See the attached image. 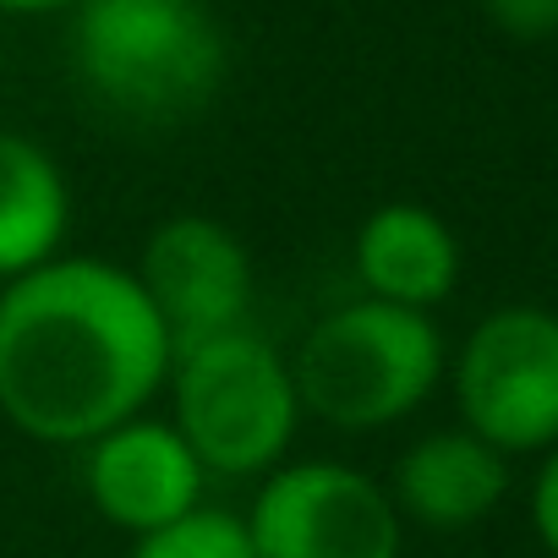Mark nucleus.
<instances>
[{"label":"nucleus","mask_w":558,"mask_h":558,"mask_svg":"<svg viewBox=\"0 0 558 558\" xmlns=\"http://www.w3.org/2000/svg\"><path fill=\"white\" fill-rule=\"evenodd\" d=\"M454 400L465 433L498 454H531L558 444V313L498 307L487 313L454 362Z\"/></svg>","instance_id":"39448f33"},{"label":"nucleus","mask_w":558,"mask_h":558,"mask_svg":"<svg viewBox=\"0 0 558 558\" xmlns=\"http://www.w3.org/2000/svg\"><path fill=\"white\" fill-rule=\"evenodd\" d=\"M444 373V335L427 313L389 302H345L324 313L291 356L296 400L307 416L373 433L411 416Z\"/></svg>","instance_id":"7ed1b4c3"},{"label":"nucleus","mask_w":558,"mask_h":558,"mask_svg":"<svg viewBox=\"0 0 558 558\" xmlns=\"http://www.w3.org/2000/svg\"><path fill=\"white\" fill-rule=\"evenodd\" d=\"M72 186L61 165L23 132H0V279H23L61 257Z\"/></svg>","instance_id":"9b49d317"},{"label":"nucleus","mask_w":558,"mask_h":558,"mask_svg":"<svg viewBox=\"0 0 558 558\" xmlns=\"http://www.w3.org/2000/svg\"><path fill=\"white\" fill-rule=\"evenodd\" d=\"M170 378V340L110 257H50L0 291V416L34 444L88 449L143 416Z\"/></svg>","instance_id":"f257e3e1"},{"label":"nucleus","mask_w":558,"mask_h":558,"mask_svg":"<svg viewBox=\"0 0 558 558\" xmlns=\"http://www.w3.org/2000/svg\"><path fill=\"white\" fill-rule=\"evenodd\" d=\"M509 493V454L482 444L465 427H438L416 438L389 476V504L400 520H416L427 531H465L498 509Z\"/></svg>","instance_id":"1a4fd4ad"},{"label":"nucleus","mask_w":558,"mask_h":558,"mask_svg":"<svg viewBox=\"0 0 558 558\" xmlns=\"http://www.w3.org/2000/svg\"><path fill=\"white\" fill-rule=\"evenodd\" d=\"M203 465L170 422L132 416L83 449V487L99 520L137 542L203 509Z\"/></svg>","instance_id":"6e6552de"},{"label":"nucleus","mask_w":558,"mask_h":558,"mask_svg":"<svg viewBox=\"0 0 558 558\" xmlns=\"http://www.w3.org/2000/svg\"><path fill=\"white\" fill-rule=\"evenodd\" d=\"M132 558H257L252 553V536L235 514L225 509H192L186 520L143 536L132 547Z\"/></svg>","instance_id":"f8f14e48"},{"label":"nucleus","mask_w":558,"mask_h":558,"mask_svg":"<svg viewBox=\"0 0 558 558\" xmlns=\"http://www.w3.org/2000/svg\"><path fill=\"white\" fill-rule=\"evenodd\" d=\"M356 279L373 302L433 313L460 279L454 230L422 203H384L356 230Z\"/></svg>","instance_id":"9d476101"},{"label":"nucleus","mask_w":558,"mask_h":558,"mask_svg":"<svg viewBox=\"0 0 558 558\" xmlns=\"http://www.w3.org/2000/svg\"><path fill=\"white\" fill-rule=\"evenodd\" d=\"M493 28L509 39H553L558 34V0H482Z\"/></svg>","instance_id":"ddd939ff"},{"label":"nucleus","mask_w":558,"mask_h":558,"mask_svg":"<svg viewBox=\"0 0 558 558\" xmlns=\"http://www.w3.org/2000/svg\"><path fill=\"white\" fill-rule=\"evenodd\" d=\"M77 0H0V12H17V17H34V12H66Z\"/></svg>","instance_id":"2eb2a0df"},{"label":"nucleus","mask_w":558,"mask_h":558,"mask_svg":"<svg viewBox=\"0 0 558 558\" xmlns=\"http://www.w3.org/2000/svg\"><path fill=\"white\" fill-rule=\"evenodd\" d=\"M72 66L132 121H181L225 83V34L197 0H77Z\"/></svg>","instance_id":"f03ea898"},{"label":"nucleus","mask_w":558,"mask_h":558,"mask_svg":"<svg viewBox=\"0 0 558 558\" xmlns=\"http://www.w3.org/2000/svg\"><path fill=\"white\" fill-rule=\"evenodd\" d=\"M531 520H536V536L558 553V444H553V454L542 460V476H536V487H531Z\"/></svg>","instance_id":"4468645a"},{"label":"nucleus","mask_w":558,"mask_h":558,"mask_svg":"<svg viewBox=\"0 0 558 558\" xmlns=\"http://www.w3.org/2000/svg\"><path fill=\"white\" fill-rule=\"evenodd\" d=\"M132 279L170 340V356L252 329V257L241 235L208 214L159 219L143 241V263L132 268Z\"/></svg>","instance_id":"0eeeda50"},{"label":"nucleus","mask_w":558,"mask_h":558,"mask_svg":"<svg viewBox=\"0 0 558 558\" xmlns=\"http://www.w3.org/2000/svg\"><path fill=\"white\" fill-rule=\"evenodd\" d=\"M241 525L257 558H400L405 536L389 487L340 460L274 465Z\"/></svg>","instance_id":"423d86ee"},{"label":"nucleus","mask_w":558,"mask_h":558,"mask_svg":"<svg viewBox=\"0 0 558 558\" xmlns=\"http://www.w3.org/2000/svg\"><path fill=\"white\" fill-rule=\"evenodd\" d=\"M170 427L186 438L214 476H268L286 460L302 400L291 356H279L257 329H235L170 356Z\"/></svg>","instance_id":"20e7f679"}]
</instances>
